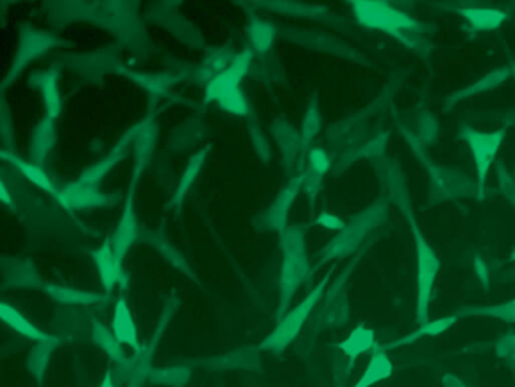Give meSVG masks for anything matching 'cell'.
I'll list each match as a JSON object with an SVG mask.
<instances>
[{
  "mask_svg": "<svg viewBox=\"0 0 515 387\" xmlns=\"http://www.w3.org/2000/svg\"><path fill=\"white\" fill-rule=\"evenodd\" d=\"M43 280L38 275V269L29 259L4 260V285L6 289H40Z\"/></svg>",
  "mask_w": 515,
  "mask_h": 387,
  "instance_id": "f1b7e54d",
  "label": "cell"
},
{
  "mask_svg": "<svg viewBox=\"0 0 515 387\" xmlns=\"http://www.w3.org/2000/svg\"><path fill=\"white\" fill-rule=\"evenodd\" d=\"M511 74H513V65L511 66H501V68H496V70L488 72L487 75L480 77L478 81L457 90L455 94H451L446 99V108L451 110L458 103H464V101H467L471 97H476V96H481V94H487V92H492V90L499 89L501 85H504L508 81V77Z\"/></svg>",
  "mask_w": 515,
  "mask_h": 387,
  "instance_id": "4316f807",
  "label": "cell"
},
{
  "mask_svg": "<svg viewBox=\"0 0 515 387\" xmlns=\"http://www.w3.org/2000/svg\"><path fill=\"white\" fill-rule=\"evenodd\" d=\"M388 197L378 199L371 206L355 213L350 221H346L338 234L327 243V246L320 252L319 266L355 255L360 246L374 234V231L388 219Z\"/></svg>",
  "mask_w": 515,
  "mask_h": 387,
  "instance_id": "277c9868",
  "label": "cell"
},
{
  "mask_svg": "<svg viewBox=\"0 0 515 387\" xmlns=\"http://www.w3.org/2000/svg\"><path fill=\"white\" fill-rule=\"evenodd\" d=\"M42 290L54 299L58 305L63 306H92L97 303H104L108 298L104 294H97V292H90V290H79V289H72V287H65V285H58V283H50L45 282Z\"/></svg>",
  "mask_w": 515,
  "mask_h": 387,
  "instance_id": "4dcf8cb0",
  "label": "cell"
},
{
  "mask_svg": "<svg viewBox=\"0 0 515 387\" xmlns=\"http://www.w3.org/2000/svg\"><path fill=\"white\" fill-rule=\"evenodd\" d=\"M460 321V314H451V316H444L441 320H434V321H426L422 325H419L417 330L410 332L408 336L394 341L388 344V348H397V346H408V344H413L415 341H420V339H426V337H437V336H442L446 332H450L457 323Z\"/></svg>",
  "mask_w": 515,
  "mask_h": 387,
  "instance_id": "ab89813d",
  "label": "cell"
},
{
  "mask_svg": "<svg viewBox=\"0 0 515 387\" xmlns=\"http://www.w3.org/2000/svg\"><path fill=\"white\" fill-rule=\"evenodd\" d=\"M254 65V52L243 49L234 61L206 85V103H215L220 110L234 117H250V104L242 90V81L250 74Z\"/></svg>",
  "mask_w": 515,
  "mask_h": 387,
  "instance_id": "5b68a950",
  "label": "cell"
},
{
  "mask_svg": "<svg viewBox=\"0 0 515 387\" xmlns=\"http://www.w3.org/2000/svg\"><path fill=\"white\" fill-rule=\"evenodd\" d=\"M301 190H303V171L283 187V190L276 196L271 206L260 215V226L265 229L278 231V234H285L288 228V213Z\"/></svg>",
  "mask_w": 515,
  "mask_h": 387,
  "instance_id": "2e32d148",
  "label": "cell"
},
{
  "mask_svg": "<svg viewBox=\"0 0 515 387\" xmlns=\"http://www.w3.org/2000/svg\"><path fill=\"white\" fill-rule=\"evenodd\" d=\"M304 171L319 180L324 182L326 174L331 171V159L329 154L322 149V147H311L308 151V157H306V167Z\"/></svg>",
  "mask_w": 515,
  "mask_h": 387,
  "instance_id": "816d5d0a",
  "label": "cell"
},
{
  "mask_svg": "<svg viewBox=\"0 0 515 387\" xmlns=\"http://www.w3.org/2000/svg\"><path fill=\"white\" fill-rule=\"evenodd\" d=\"M474 271H476V276L481 282L483 289L488 290V285H490V271H488L487 262L481 257H476V260H474Z\"/></svg>",
  "mask_w": 515,
  "mask_h": 387,
  "instance_id": "6f0895ef",
  "label": "cell"
},
{
  "mask_svg": "<svg viewBox=\"0 0 515 387\" xmlns=\"http://www.w3.org/2000/svg\"><path fill=\"white\" fill-rule=\"evenodd\" d=\"M158 135H159V126H158L154 113H150L143 120H140V131H138V136H136L135 145H133L135 147V167H133V176H131L133 183H138L140 178L143 176L145 169L149 167L154 149H156Z\"/></svg>",
  "mask_w": 515,
  "mask_h": 387,
  "instance_id": "7402d4cb",
  "label": "cell"
},
{
  "mask_svg": "<svg viewBox=\"0 0 515 387\" xmlns=\"http://www.w3.org/2000/svg\"><path fill=\"white\" fill-rule=\"evenodd\" d=\"M247 129H249V138L252 142V147L258 154V159H260L264 164L271 162L273 160V145H271L267 135L264 133L260 122L250 119L247 124Z\"/></svg>",
  "mask_w": 515,
  "mask_h": 387,
  "instance_id": "681fc988",
  "label": "cell"
},
{
  "mask_svg": "<svg viewBox=\"0 0 515 387\" xmlns=\"http://www.w3.org/2000/svg\"><path fill=\"white\" fill-rule=\"evenodd\" d=\"M351 10L362 27L385 33L422 58L429 54L427 35L432 33L429 24L410 17L388 3H353Z\"/></svg>",
  "mask_w": 515,
  "mask_h": 387,
  "instance_id": "6da1fadb",
  "label": "cell"
},
{
  "mask_svg": "<svg viewBox=\"0 0 515 387\" xmlns=\"http://www.w3.org/2000/svg\"><path fill=\"white\" fill-rule=\"evenodd\" d=\"M497 353L501 357H506V355H513L515 353V334H508L504 336L499 344H497Z\"/></svg>",
  "mask_w": 515,
  "mask_h": 387,
  "instance_id": "680465c9",
  "label": "cell"
},
{
  "mask_svg": "<svg viewBox=\"0 0 515 387\" xmlns=\"http://www.w3.org/2000/svg\"><path fill=\"white\" fill-rule=\"evenodd\" d=\"M238 52L227 49V47H219L208 52L204 61L197 66H194V81L199 83H210L215 75L224 72L236 58Z\"/></svg>",
  "mask_w": 515,
  "mask_h": 387,
  "instance_id": "d590c367",
  "label": "cell"
},
{
  "mask_svg": "<svg viewBox=\"0 0 515 387\" xmlns=\"http://www.w3.org/2000/svg\"><path fill=\"white\" fill-rule=\"evenodd\" d=\"M117 74L126 75L127 80L135 81L140 89H143L152 99H159L168 94L172 85H176L181 81L180 74L172 68L166 72H142V70H133L126 65H120Z\"/></svg>",
  "mask_w": 515,
  "mask_h": 387,
  "instance_id": "603a6c76",
  "label": "cell"
},
{
  "mask_svg": "<svg viewBox=\"0 0 515 387\" xmlns=\"http://www.w3.org/2000/svg\"><path fill=\"white\" fill-rule=\"evenodd\" d=\"M360 259H353V262L348 266V269L343 271L333 283H329L326 299H324V308L319 314V323L322 325H342L348 321V313L350 306L346 301V294H343V285H346L351 271L358 264Z\"/></svg>",
  "mask_w": 515,
  "mask_h": 387,
  "instance_id": "e0dca14e",
  "label": "cell"
},
{
  "mask_svg": "<svg viewBox=\"0 0 515 387\" xmlns=\"http://www.w3.org/2000/svg\"><path fill=\"white\" fill-rule=\"evenodd\" d=\"M508 262H515V250L510 253V257H508Z\"/></svg>",
  "mask_w": 515,
  "mask_h": 387,
  "instance_id": "be15d7a7",
  "label": "cell"
},
{
  "mask_svg": "<svg viewBox=\"0 0 515 387\" xmlns=\"http://www.w3.org/2000/svg\"><path fill=\"white\" fill-rule=\"evenodd\" d=\"M190 378V368L187 366H168L161 369H152L149 375V380L165 385V387H181Z\"/></svg>",
  "mask_w": 515,
  "mask_h": 387,
  "instance_id": "7dc6e473",
  "label": "cell"
},
{
  "mask_svg": "<svg viewBox=\"0 0 515 387\" xmlns=\"http://www.w3.org/2000/svg\"><path fill=\"white\" fill-rule=\"evenodd\" d=\"M506 128L494 129V131H480L469 126H464L458 136L465 142L469 152L473 154V162L476 169V194L481 199L485 196L488 173L492 169L494 160L497 159V152L501 151L506 140Z\"/></svg>",
  "mask_w": 515,
  "mask_h": 387,
  "instance_id": "30bf717a",
  "label": "cell"
},
{
  "mask_svg": "<svg viewBox=\"0 0 515 387\" xmlns=\"http://www.w3.org/2000/svg\"><path fill=\"white\" fill-rule=\"evenodd\" d=\"M338 350L342 352L343 357H348L351 362H355L357 359L380 350L378 341H376V332L369 327L358 325L350 332L346 339L338 343Z\"/></svg>",
  "mask_w": 515,
  "mask_h": 387,
  "instance_id": "1f68e13d",
  "label": "cell"
},
{
  "mask_svg": "<svg viewBox=\"0 0 515 387\" xmlns=\"http://www.w3.org/2000/svg\"><path fill=\"white\" fill-rule=\"evenodd\" d=\"M58 143V119L45 115L33 129L29 143V160L42 166L50 159Z\"/></svg>",
  "mask_w": 515,
  "mask_h": 387,
  "instance_id": "d4e9b609",
  "label": "cell"
},
{
  "mask_svg": "<svg viewBox=\"0 0 515 387\" xmlns=\"http://www.w3.org/2000/svg\"><path fill=\"white\" fill-rule=\"evenodd\" d=\"M473 29V33H490L496 31L499 26H503L508 19V13L503 10L494 8H478L469 6L458 12Z\"/></svg>",
  "mask_w": 515,
  "mask_h": 387,
  "instance_id": "8d00e7d4",
  "label": "cell"
},
{
  "mask_svg": "<svg viewBox=\"0 0 515 387\" xmlns=\"http://www.w3.org/2000/svg\"><path fill=\"white\" fill-rule=\"evenodd\" d=\"M138 131H140V122L131 126L120 138L119 142L111 147V151L108 154H104V157L96 162L94 166H90L88 169H84L81 173V176L77 178L81 183L84 185H90V187H101L103 180L124 160L126 157V152L129 147L135 145V140L138 136Z\"/></svg>",
  "mask_w": 515,
  "mask_h": 387,
  "instance_id": "9a60e30c",
  "label": "cell"
},
{
  "mask_svg": "<svg viewBox=\"0 0 515 387\" xmlns=\"http://www.w3.org/2000/svg\"><path fill=\"white\" fill-rule=\"evenodd\" d=\"M145 237V241L168 262V264H172L174 266L180 273H183V275H187L188 278H192V280H196V282H199L197 280V276H196V273H194V269L190 267V264H188V260L185 259V255L172 244L170 241H168V237L163 234L161 229H154V231H147V234L143 236Z\"/></svg>",
  "mask_w": 515,
  "mask_h": 387,
  "instance_id": "d6a6232c",
  "label": "cell"
},
{
  "mask_svg": "<svg viewBox=\"0 0 515 387\" xmlns=\"http://www.w3.org/2000/svg\"><path fill=\"white\" fill-rule=\"evenodd\" d=\"M61 47H68V42H65L63 38H59L58 35H54L50 31H43V29H38L31 24H24L20 27L19 47H17L15 56H13V63L4 77L3 89L8 90L31 63L38 61L45 54H49L50 50L61 49Z\"/></svg>",
  "mask_w": 515,
  "mask_h": 387,
  "instance_id": "9c48e42d",
  "label": "cell"
},
{
  "mask_svg": "<svg viewBox=\"0 0 515 387\" xmlns=\"http://www.w3.org/2000/svg\"><path fill=\"white\" fill-rule=\"evenodd\" d=\"M278 33H280V29H276V26L273 22L250 13L249 24H247V40H249L250 50L254 54H258L260 58L269 56Z\"/></svg>",
  "mask_w": 515,
  "mask_h": 387,
  "instance_id": "836d02e7",
  "label": "cell"
},
{
  "mask_svg": "<svg viewBox=\"0 0 515 387\" xmlns=\"http://www.w3.org/2000/svg\"><path fill=\"white\" fill-rule=\"evenodd\" d=\"M136 185L138 183H133V182L129 185L126 205H124L119 226H117L113 239H111L113 250L120 260L126 259V255L131 252V248L135 246V243L140 237V224H138V215H136V208H135Z\"/></svg>",
  "mask_w": 515,
  "mask_h": 387,
  "instance_id": "ac0fdd59",
  "label": "cell"
},
{
  "mask_svg": "<svg viewBox=\"0 0 515 387\" xmlns=\"http://www.w3.org/2000/svg\"><path fill=\"white\" fill-rule=\"evenodd\" d=\"M271 135L281 152V157L285 160V166L288 169H294L299 160L303 159V154L306 151L304 147V142H303V136H301V131L292 124L288 122L287 119L283 117H278L273 124H271Z\"/></svg>",
  "mask_w": 515,
  "mask_h": 387,
  "instance_id": "44dd1931",
  "label": "cell"
},
{
  "mask_svg": "<svg viewBox=\"0 0 515 387\" xmlns=\"http://www.w3.org/2000/svg\"><path fill=\"white\" fill-rule=\"evenodd\" d=\"M252 8L256 10H265V12H274L280 15H288V17H301V19H315L329 24L331 27H348L346 20H342L334 13H331L329 8L326 6H315V4H304V3H254ZM342 31V29H340Z\"/></svg>",
  "mask_w": 515,
  "mask_h": 387,
  "instance_id": "ffe728a7",
  "label": "cell"
},
{
  "mask_svg": "<svg viewBox=\"0 0 515 387\" xmlns=\"http://www.w3.org/2000/svg\"><path fill=\"white\" fill-rule=\"evenodd\" d=\"M29 87L36 90L43 101L45 115L59 119L63 113V97L59 90V68H43L29 74Z\"/></svg>",
  "mask_w": 515,
  "mask_h": 387,
  "instance_id": "d6986e66",
  "label": "cell"
},
{
  "mask_svg": "<svg viewBox=\"0 0 515 387\" xmlns=\"http://www.w3.org/2000/svg\"><path fill=\"white\" fill-rule=\"evenodd\" d=\"M331 283V275L327 273L308 294L303 301H299L296 306H292L290 311L280 320L278 327L265 337L262 343L260 350L269 352V353H283L301 334L308 320L311 318L317 305L322 301L326 289Z\"/></svg>",
  "mask_w": 515,
  "mask_h": 387,
  "instance_id": "52a82bcc",
  "label": "cell"
},
{
  "mask_svg": "<svg viewBox=\"0 0 515 387\" xmlns=\"http://www.w3.org/2000/svg\"><path fill=\"white\" fill-rule=\"evenodd\" d=\"M65 65L72 72L82 75L84 80L94 81L99 80L104 74L117 72L122 63L119 59V50L115 47H103L90 52L70 54L65 58Z\"/></svg>",
  "mask_w": 515,
  "mask_h": 387,
  "instance_id": "7c38bea8",
  "label": "cell"
},
{
  "mask_svg": "<svg viewBox=\"0 0 515 387\" xmlns=\"http://www.w3.org/2000/svg\"><path fill=\"white\" fill-rule=\"evenodd\" d=\"M410 229H411V237H413V244H415V316H417V323L422 325L426 321H429V308H432V299H434V289H435V282L441 271V259L435 253V250L432 248L424 237V234L420 231L413 212H410L408 215H404Z\"/></svg>",
  "mask_w": 515,
  "mask_h": 387,
  "instance_id": "8992f818",
  "label": "cell"
},
{
  "mask_svg": "<svg viewBox=\"0 0 515 387\" xmlns=\"http://www.w3.org/2000/svg\"><path fill=\"white\" fill-rule=\"evenodd\" d=\"M90 24L111 33L120 45L136 54L150 50V40L135 3H94Z\"/></svg>",
  "mask_w": 515,
  "mask_h": 387,
  "instance_id": "3957f363",
  "label": "cell"
},
{
  "mask_svg": "<svg viewBox=\"0 0 515 387\" xmlns=\"http://www.w3.org/2000/svg\"><path fill=\"white\" fill-rule=\"evenodd\" d=\"M439 133V124H437V119L434 117V113H424L420 119H419V126H417V138L427 145V143H432L435 140Z\"/></svg>",
  "mask_w": 515,
  "mask_h": 387,
  "instance_id": "f5cc1de1",
  "label": "cell"
},
{
  "mask_svg": "<svg viewBox=\"0 0 515 387\" xmlns=\"http://www.w3.org/2000/svg\"><path fill=\"white\" fill-rule=\"evenodd\" d=\"M92 259H94V262H96V267H97V273H99L101 283L104 285V289H106L108 292L113 290L115 287L127 289L129 276H127V273L124 271V267H122V260L117 257L111 241H110V243H104L101 248H97V250L94 252Z\"/></svg>",
  "mask_w": 515,
  "mask_h": 387,
  "instance_id": "cb8c5ba5",
  "label": "cell"
},
{
  "mask_svg": "<svg viewBox=\"0 0 515 387\" xmlns=\"http://www.w3.org/2000/svg\"><path fill=\"white\" fill-rule=\"evenodd\" d=\"M394 373V364L390 360V357L387 355V352L383 350H376L369 360V364L365 366L364 373L360 375V378L355 382L353 387H374L378 383H381L383 380L390 378Z\"/></svg>",
  "mask_w": 515,
  "mask_h": 387,
  "instance_id": "b9f144b4",
  "label": "cell"
},
{
  "mask_svg": "<svg viewBox=\"0 0 515 387\" xmlns=\"http://www.w3.org/2000/svg\"><path fill=\"white\" fill-rule=\"evenodd\" d=\"M250 74L265 85H276L283 80V70L280 66V61L273 59L271 56H262L258 66L250 68Z\"/></svg>",
  "mask_w": 515,
  "mask_h": 387,
  "instance_id": "f907efd6",
  "label": "cell"
},
{
  "mask_svg": "<svg viewBox=\"0 0 515 387\" xmlns=\"http://www.w3.org/2000/svg\"><path fill=\"white\" fill-rule=\"evenodd\" d=\"M56 201L68 212L99 210L113 206L117 203V196L103 192L101 187H90L75 180L59 190V197Z\"/></svg>",
  "mask_w": 515,
  "mask_h": 387,
  "instance_id": "5bb4252c",
  "label": "cell"
},
{
  "mask_svg": "<svg viewBox=\"0 0 515 387\" xmlns=\"http://www.w3.org/2000/svg\"><path fill=\"white\" fill-rule=\"evenodd\" d=\"M258 362V350L254 348H245V350H236L231 352L224 357H217L213 360H210L208 364L215 366V368H222V369H234V368H249L254 366Z\"/></svg>",
  "mask_w": 515,
  "mask_h": 387,
  "instance_id": "c3c4849f",
  "label": "cell"
},
{
  "mask_svg": "<svg viewBox=\"0 0 515 387\" xmlns=\"http://www.w3.org/2000/svg\"><path fill=\"white\" fill-rule=\"evenodd\" d=\"M462 316H474V318H490L497 320L503 323L515 325V298L504 301V303H496V305H480V306H465L458 313Z\"/></svg>",
  "mask_w": 515,
  "mask_h": 387,
  "instance_id": "7bdbcfd3",
  "label": "cell"
},
{
  "mask_svg": "<svg viewBox=\"0 0 515 387\" xmlns=\"http://www.w3.org/2000/svg\"><path fill=\"white\" fill-rule=\"evenodd\" d=\"M408 145L411 147L415 157H419V162L426 167L429 180L434 183V190L441 196V199H462L474 196L476 185L471 178L462 174V171H453L448 167L435 166L432 160L426 157V145L417 138L415 131L411 133L408 128H401Z\"/></svg>",
  "mask_w": 515,
  "mask_h": 387,
  "instance_id": "ba28073f",
  "label": "cell"
},
{
  "mask_svg": "<svg viewBox=\"0 0 515 387\" xmlns=\"http://www.w3.org/2000/svg\"><path fill=\"white\" fill-rule=\"evenodd\" d=\"M0 194H3V201H4V205L8 206V208H12L13 212H17V205H15V197H12L10 196V192H8V183L3 180V183H0Z\"/></svg>",
  "mask_w": 515,
  "mask_h": 387,
  "instance_id": "91938a15",
  "label": "cell"
},
{
  "mask_svg": "<svg viewBox=\"0 0 515 387\" xmlns=\"http://www.w3.org/2000/svg\"><path fill=\"white\" fill-rule=\"evenodd\" d=\"M311 264L306 250V231L303 226L287 228L281 234V269H280V308L281 320L292 305L301 285L310 278Z\"/></svg>",
  "mask_w": 515,
  "mask_h": 387,
  "instance_id": "7a4b0ae2",
  "label": "cell"
},
{
  "mask_svg": "<svg viewBox=\"0 0 515 387\" xmlns=\"http://www.w3.org/2000/svg\"><path fill=\"white\" fill-rule=\"evenodd\" d=\"M178 6L180 4H174V3L154 4L147 15L154 24L161 26L163 29L174 35L185 45H188L192 49H204L206 47L204 36L181 13L176 12Z\"/></svg>",
  "mask_w": 515,
  "mask_h": 387,
  "instance_id": "8fae6325",
  "label": "cell"
},
{
  "mask_svg": "<svg viewBox=\"0 0 515 387\" xmlns=\"http://www.w3.org/2000/svg\"><path fill=\"white\" fill-rule=\"evenodd\" d=\"M204 124H203V119L196 117V119H190L187 124H183L181 128H178L174 131V135L170 136V142H168V147L170 151H174V152H185L188 151L190 147L197 145V142L203 138L204 135Z\"/></svg>",
  "mask_w": 515,
  "mask_h": 387,
  "instance_id": "ee69618b",
  "label": "cell"
},
{
  "mask_svg": "<svg viewBox=\"0 0 515 387\" xmlns=\"http://www.w3.org/2000/svg\"><path fill=\"white\" fill-rule=\"evenodd\" d=\"M320 128H322V115H320L319 97L311 96L308 108H306V113H304L303 122H301V129H299L303 142H304V147L311 145V142L317 138Z\"/></svg>",
  "mask_w": 515,
  "mask_h": 387,
  "instance_id": "bcb514c9",
  "label": "cell"
},
{
  "mask_svg": "<svg viewBox=\"0 0 515 387\" xmlns=\"http://www.w3.org/2000/svg\"><path fill=\"white\" fill-rule=\"evenodd\" d=\"M52 26H66L70 22H90V3H49L45 4Z\"/></svg>",
  "mask_w": 515,
  "mask_h": 387,
  "instance_id": "74e56055",
  "label": "cell"
},
{
  "mask_svg": "<svg viewBox=\"0 0 515 387\" xmlns=\"http://www.w3.org/2000/svg\"><path fill=\"white\" fill-rule=\"evenodd\" d=\"M280 33L285 38H288L290 42H294L297 45H303L306 49L326 52V54L338 56V58H348V59H353V61H358V63H367L360 52H357L355 49L348 47L346 43H342L340 40H336L334 36H331V35H327L324 31L283 27V29H280Z\"/></svg>",
  "mask_w": 515,
  "mask_h": 387,
  "instance_id": "4fadbf2b",
  "label": "cell"
},
{
  "mask_svg": "<svg viewBox=\"0 0 515 387\" xmlns=\"http://www.w3.org/2000/svg\"><path fill=\"white\" fill-rule=\"evenodd\" d=\"M61 344H63L61 337H58L56 341H49V343H36L31 348V352L27 353L26 366H27L31 376L36 380V383L40 387H43V383H45V376H47V369H49V364H50V357Z\"/></svg>",
  "mask_w": 515,
  "mask_h": 387,
  "instance_id": "f35d334b",
  "label": "cell"
},
{
  "mask_svg": "<svg viewBox=\"0 0 515 387\" xmlns=\"http://www.w3.org/2000/svg\"><path fill=\"white\" fill-rule=\"evenodd\" d=\"M90 337L94 341V344L97 348H101L117 366H122L127 362V355L124 352V344L115 337L113 330L108 329L104 323H101L99 320L92 321V329H90Z\"/></svg>",
  "mask_w": 515,
  "mask_h": 387,
  "instance_id": "60d3db41",
  "label": "cell"
},
{
  "mask_svg": "<svg viewBox=\"0 0 515 387\" xmlns=\"http://www.w3.org/2000/svg\"><path fill=\"white\" fill-rule=\"evenodd\" d=\"M0 318L3 321L19 336L35 341V343H49V341H56L59 336L56 334H49L45 330H42L40 327H36L31 320H27L22 313H19L15 306H12L10 303H3L0 306Z\"/></svg>",
  "mask_w": 515,
  "mask_h": 387,
  "instance_id": "f546056e",
  "label": "cell"
},
{
  "mask_svg": "<svg viewBox=\"0 0 515 387\" xmlns=\"http://www.w3.org/2000/svg\"><path fill=\"white\" fill-rule=\"evenodd\" d=\"M180 305H181V299H180L176 294H170V296L166 298V301H165V305H163V308H161V316H159V320H158V325H156V329H154L152 337L149 339V343L142 344L143 350H145L150 357L154 355V352H156V348H158V343H159L163 332L166 330V327L170 325V321L174 320V316H176V313H178Z\"/></svg>",
  "mask_w": 515,
  "mask_h": 387,
  "instance_id": "f6af8a7d",
  "label": "cell"
},
{
  "mask_svg": "<svg viewBox=\"0 0 515 387\" xmlns=\"http://www.w3.org/2000/svg\"><path fill=\"white\" fill-rule=\"evenodd\" d=\"M115 373L113 371H108L106 373V376L103 378V382H101V385L99 387H115Z\"/></svg>",
  "mask_w": 515,
  "mask_h": 387,
  "instance_id": "6125c7cd",
  "label": "cell"
},
{
  "mask_svg": "<svg viewBox=\"0 0 515 387\" xmlns=\"http://www.w3.org/2000/svg\"><path fill=\"white\" fill-rule=\"evenodd\" d=\"M0 157H3V160L6 164H10L12 169L17 174H20L26 182H29L33 187H36V189L50 194L54 199L59 197V190L61 189H58L54 185V182L49 178V174L45 173V169L42 166H36L31 160H24V159L17 157V154L12 152L10 149H3V152H0Z\"/></svg>",
  "mask_w": 515,
  "mask_h": 387,
  "instance_id": "484cf974",
  "label": "cell"
},
{
  "mask_svg": "<svg viewBox=\"0 0 515 387\" xmlns=\"http://www.w3.org/2000/svg\"><path fill=\"white\" fill-rule=\"evenodd\" d=\"M210 149H211L210 143H206L204 147H201V149L194 154V157L188 160V164H187V167H185V171H183V174H181V178H180V183H178V187H176L174 197H172L170 206L180 208L181 203L187 199V196L190 194V190L194 189L196 182L199 180V176H201V173H203V169H204V164H206V160H208Z\"/></svg>",
  "mask_w": 515,
  "mask_h": 387,
  "instance_id": "e575fe53",
  "label": "cell"
},
{
  "mask_svg": "<svg viewBox=\"0 0 515 387\" xmlns=\"http://www.w3.org/2000/svg\"><path fill=\"white\" fill-rule=\"evenodd\" d=\"M115 334V337L124 344L133 348L135 352H138L142 348L140 337H138V327L133 316V311L129 303L126 301V298H119L113 308V320H111V327H110Z\"/></svg>",
  "mask_w": 515,
  "mask_h": 387,
  "instance_id": "83f0119b",
  "label": "cell"
},
{
  "mask_svg": "<svg viewBox=\"0 0 515 387\" xmlns=\"http://www.w3.org/2000/svg\"><path fill=\"white\" fill-rule=\"evenodd\" d=\"M442 383H444V387H469L462 378H458V376H455V375H451V373H448V375H444V378H442Z\"/></svg>",
  "mask_w": 515,
  "mask_h": 387,
  "instance_id": "94428289",
  "label": "cell"
},
{
  "mask_svg": "<svg viewBox=\"0 0 515 387\" xmlns=\"http://www.w3.org/2000/svg\"><path fill=\"white\" fill-rule=\"evenodd\" d=\"M497 187L506 201L515 208V178L506 171L504 166H497Z\"/></svg>",
  "mask_w": 515,
  "mask_h": 387,
  "instance_id": "db71d44e",
  "label": "cell"
},
{
  "mask_svg": "<svg viewBox=\"0 0 515 387\" xmlns=\"http://www.w3.org/2000/svg\"><path fill=\"white\" fill-rule=\"evenodd\" d=\"M0 133H3V140L6 143L4 149H8V145H12L10 142L13 140V120H12V115H10V108L6 103H3V108H0Z\"/></svg>",
  "mask_w": 515,
  "mask_h": 387,
  "instance_id": "9f6ffc18",
  "label": "cell"
},
{
  "mask_svg": "<svg viewBox=\"0 0 515 387\" xmlns=\"http://www.w3.org/2000/svg\"><path fill=\"white\" fill-rule=\"evenodd\" d=\"M315 224L322 226L324 229H329V231H340L343 226H346V221L340 219L336 213L333 212H319L317 217H315Z\"/></svg>",
  "mask_w": 515,
  "mask_h": 387,
  "instance_id": "11a10c76",
  "label": "cell"
}]
</instances>
